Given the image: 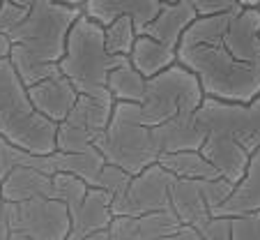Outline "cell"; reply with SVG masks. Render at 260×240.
<instances>
[{
    "instance_id": "41",
    "label": "cell",
    "mask_w": 260,
    "mask_h": 240,
    "mask_svg": "<svg viewBox=\"0 0 260 240\" xmlns=\"http://www.w3.org/2000/svg\"><path fill=\"white\" fill-rule=\"evenodd\" d=\"M159 3H175V0H159Z\"/></svg>"
},
{
    "instance_id": "11",
    "label": "cell",
    "mask_w": 260,
    "mask_h": 240,
    "mask_svg": "<svg viewBox=\"0 0 260 240\" xmlns=\"http://www.w3.org/2000/svg\"><path fill=\"white\" fill-rule=\"evenodd\" d=\"M233 58L249 65H260V10L242 7L233 14L226 33L219 42Z\"/></svg>"
},
{
    "instance_id": "28",
    "label": "cell",
    "mask_w": 260,
    "mask_h": 240,
    "mask_svg": "<svg viewBox=\"0 0 260 240\" xmlns=\"http://www.w3.org/2000/svg\"><path fill=\"white\" fill-rule=\"evenodd\" d=\"M21 95H25V86L21 84L14 65L10 63V58H0V111Z\"/></svg>"
},
{
    "instance_id": "9",
    "label": "cell",
    "mask_w": 260,
    "mask_h": 240,
    "mask_svg": "<svg viewBox=\"0 0 260 240\" xmlns=\"http://www.w3.org/2000/svg\"><path fill=\"white\" fill-rule=\"evenodd\" d=\"M171 182L173 176L161 164H150L138 176H132L127 190L111 201L113 217H143L147 212L171 210Z\"/></svg>"
},
{
    "instance_id": "24",
    "label": "cell",
    "mask_w": 260,
    "mask_h": 240,
    "mask_svg": "<svg viewBox=\"0 0 260 240\" xmlns=\"http://www.w3.org/2000/svg\"><path fill=\"white\" fill-rule=\"evenodd\" d=\"M136 37H138V33L129 16H118V19H113L108 25H104V44H106V51L111 56L129 58Z\"/></svg>"
},
{
    "instance_id": "17",
    "label": "cell",
    "mask_w": 260,
    "mask_h": 240,
    "mask_svg": "<svg viewBox=\"0 0 260 240\" xmlns=\"http://www.w3.org/2000/svg\"><path fill=\"white\" fill-rule=\"evenodd\" d=\"M171 212L177 217L182 226L201 229L212 217L201 190V180H187V178H173L171 182Z\"/></svg>"
},
{
    "instance_id": "18",
    "label": "cell",
    "mask_w": 260,
    "mask_h": 240,
    "mask_svg": "<svg viewBox=\"0 0 260 240\" xmlns=\"http://www.w3.org/2000/svg\"><path fill=\"white\" fill-rule=\"evenodd\" d=\"M246 212H260V148L251 155L244 169V176L233 187L231 196L223 206H219L212 215L216 217H237Z\"/></svg>"
},
{
    "instance_id": "33",
    "label": "cell",
    "mask_w": 260,
    "mask_h": 240,
    "mask_svg": "<svg viewBox=\"0 0 260 240\" xmlns=\"http://www.w3.org/2000/svg\"><path fill=\"white\" fill-rule=\"evenodd\" d=\"M198 16H214V14H231L240 12L242 5L237 0H193Z\"/></svg>"
},
{
    "instance_id": "44",
    "label": "cell",
    "mask_w": 260,
    "mask_h": 240,
    "mask_svg": "<svg viewBox=\"0 0 260 240\" xmlns=\"http://www.w3.org/2000/svg\"><path fill=\"white\" fill-rule=\"evenodd\" d=\"M258 10H260V7H258Z\"/></svg>"
},
{
    "instance_id": "8",
    "label": "cell",
    "mask_w": 260,
    "mask_h": 240,
    "mask_svg": "<svg viewBox=\"0 0 260 240\" xmlns=\"http://www.w3.org/2000/svg\"><path fill=\"white\" fill-rule=\"evenodd\" d=\"M113 97L102 95H79L69 116L58 123L55 132V150L58 152H81L94 146V139L106 129L111 113H113Z\"/></svg>"
},
{
    "instance_id": "43",
    "label": "cell",
    "mask_w": 260,
    "mask_h": 240,
    "mask_svg": "<svg viewBox=\"0 0 260 240\" xmlns=\"http://www.w3.org/2000/svg\"><path fill=\"white\" fill-rule=\"evenodd\" d=\"M0 3H3V0H0Z\"/></svg>"
},
{
    "instance_id": "29",
    "label": "cell",
    "mask_w": 260,
    "mask_h": 240,
    "mask_svg": "<svg viewBox=\"0 0 260 240\" xmlns=\"http://www.w3.org/2000/svg\"><path fill=\"white\" fill-rule=\"evenodd\" d=\"M129 180H132V176H129L127 171H122L120 167H115V164H104L102 173H99L97 178V190L106 192L108 196H111V201H113L115 196H120L124 190H127Z\"/></svg>"
},
{
    "instance_id": "14",
    "label": "cell",
    "mask_w": 260,
    "mask_h": 240,
    "mask_svg": "<svg viewBox=\"0 0 260 240\" xmlns=\"http://www.w3.org/2000/svg\"><path fill=\"white\" fill-rule=\"evenodd\" d=\"M159 7H161L159 0H85L81 12L99 25H108L118 16H129L136 33L141 35L145 25L157 16Z\"/></svg>"
},
{
    "instance_id": "4",
    "label": "cell",
    "mask_w": 260,
    "mask_h": 240,
    "mask_svg": "<svg viewBox=\"0 0 260 240\" xmlns=\"http://www.w3.org/2000/svg\"><path fill=\"white\" fill-rule=\"evenodd\" d=\"M94 148L104 162L115 164L129 176H138L150 164H157L159 152L152 141V127H147L138 104L115 102L106 129L94 139Z\"/></svg>"
},
{
    "instance_id": "23",
    "label": "cell",
    "mask_w": 260,
    "mask_h": 240,
    "mask_svg": "<svg viewBox=\"0 0 260 240\" xmlns=\"http://www.w3.org/2000/svg\"><path fill=\"white\" fill-rule=\"evenodd\" d=\"M147 78L132 67L129 63L111 69L106 76V90L113 97V102H132L141 104L145 97Z\"/></svg>"
},
{
    "instance_id": "31",
    "label": "cell",
    "mask_w": 260,
    "mask_h": 240,
    "mask_svg": "<svg viewBox=\"0 0 260 240\" xmlns=\"http://www.w3.org/2000/svg\"><path fill=\"white\" fill-rule=\"evenodd\" d=\"M233 182L223 180V178H212V180H201V190L203 196H205V203L210 208V212H214L219 206L226 203V199L233 192Z\"/></svg>"
},
{
    "instance_id": "20",
    "label": "cell",
    "mask_w": 260,
    "mask_h": 240,
    "mask_svg": "<svg viewBox=\"0 0 260 240\" xmlns=\"http://www.w3.org/2000/svg\"><path fill=\"white\" fill-rule=\"evenodd\" d=\"M175 63H177V51L157 42V39L147 37V35H138L132 46V54H129V65L136 72H141L145 78L157 76V74H161L164 69H168Z\"/></svg>"
},
{
    "instance_id": "36",
    "label": "cell",
    "mask_w": 260,
    "mask_h": 240,
    "mask_svg": "<svg viewBox=\"0 0 260 240\" xmlns=\"http://www.w3.org/2000/svg\"><path fill=\"white\" fill-rule=\"evenodd\" d=\"M12 233L10 229V217H7V208H5V201L0 203V240H7Z\"/></svg>"
},
{
    "instance_id": "26",
    "label": "cell",
    "mask_w": 260,
    "mask_h": 240,
    "mask_svg": "<svg viewBox=\"0 0 260 240\" xmlns=\"http://www.w3.org/2000/svg\"><path fill=\"white\" fill-rule=\"evenodd\" d=\"M138 233L143 240H161L168 235L180 231V222L171 210H159V212H147L143 217H136Z\"/></svg>"
},
{
    "instance_id": "39",
    "label": "cell",
    "mask_w": 260,
    "mask_h": 240,
    "mask_svg": "<svg viewBox=\"0 0 260 240\" xmlns=\"http://www.w3.org/2000/svg\"><path fill=\"white\" fill-rule=\"evenodd\" d=\"M7 240H30V238H28V235H23V233H19V231H12Z\"/></svg>"
},
{
    "instance_id": "25",
    "label": "cell",
    "mask_w": 260,
    "mask_h": 240,
    "mask_svg": "<svg viewBox=\"0 0 260 240\" xmlns=\"http://www.w3.org/2000/svg\"><path fill=\"white\" fill-rule=\"evenodd\" d=\"M14 167H37V169H44V171L51 173V176L55 173L53 164H51V155L49 157L28 155V152L14 148L12 143H7L5 139L0 137V180H3Z\"/></svg>"
},
{
    "instance_id": "34",
    "label": "cell",
    "mask_w": 260,
    "mask_h": 240,
    "mask_svg": "<svg viewBox=\"0 0 260 240\" xmlns=\"http://www.w3.org/2000/svg\"><path fill=\"white\" fill-rule=\"evenodd\" d=\"M108 238L111 240H143L138 233L136 217H113L108 226Z\"/></svg>"
},
{
    "instance_id": "1",
    "label": "cell",
    "mask_w": 260,
    "mask_h": 240,
    "mask_svg": "<svg viewBox=\"0 0 260 240\" xmlns=\"http://www.w3.org/2000/svg\"><path fill=\"white\" fill-rule=\"evenodd\" d=\"M81 16V7L58 0H28V12L7 37L12 42L10 63L28 88L58 74L67 33Z\"/></svg>"
},
{
    "instance_id": "7",
    "label": "cell",
    "mask_w": 260,
    "mask_h": 240,
    "mask_svg": "<svg viewBox=\"0 0 260 240\" xmlns=\"http://www.w3.org/2000/svg\"><path fill=\"white\" fill-rule=\"evenodd\" d=\"M58 125L42 116L30 104L28 93L21 95L0 111V137L14 148L35 157H49L55 152Z\"/></svg>"
},
{
    "instance_id": "37",
    "label": "cell",
    "mask_w": 260,
    "mask_h": 240,
    "mask_svg": "<svg viewBox=\"0 0 260 240\" xmlns=\"http://www.w3.org/2000/svg\"><path fill=\"white\" fill-rule=\"evenodd\" d=\"M10 51H12V42H10V37L0 33V58H10Z\"/></svg>"
},
{
    "instance_id": "13",
    "label": "cell",
    "mask_w": 260,
    "mask_h": 240,
    "mask_svg": "<svg viewBox=\"0 0 260 240\" xmlns=\"http://www.w3.org/2000/svg\"><path fill=\"white\" fill-rule=\"evenodd\" d=\"M25 93H28L30 104H32L42 116L53 120L55 125L62 123L64 118L69 116L72 106L76 104V99H79V93H76V88L72 86V81H69L67 76H62L60 72L44 78V81H40V84L28 86Z\"/></svg>"
},
{
    "instance_id": "5",
    "label": "cell",
    "mask_w": 260,
    "mask_h": 240,
    "mask_svg": "<svg viewBox=\"0 0 260 240\" xmlns=\"http://www.w3.org/2000/svg\"><path fill=\"white\" fill-rule=\"evenodd\" d=\"M203 99L205 95H203L196 74L175 63L161 74L147 78L145 97L138 106H141L145 125L154 127L182 111H198Z\"/></svg>"
},
{
    "instance_id": "19",
    "label": "cell",
    "mask_w": 260,
    "mask_h": 240,
    "mask_svg": "<svg viewBox=\"0 0 260 240\" xmlns=\"http://www.w3.org/2000/svg\"><path fill=\"white\" fill-rule=\"evenodd\" d=\"M69 217H72V233L69 235H90L97 231H106L113 222L111 196L97 187H90L81 206L74 212H69Z\"/></svg>"
},
{
    "instance_id": "40",
    "label": "cell",
    "mask_w": 260,
    "mask_h": 240,
    "mask_svg": "<svg viewBox=\"0 0 260 240\" xmlns=\"http://www.w3.org/2000/svg\"><path fill=\"white\" fill-rule=\"evenodd\" d=\"M58 3H64V5H74V7H81L85 0H58Z\"/></svg>"
},
{
    "instance_id": "30",
    "label": "cell",
    "mask_w": 260,
    "mask_h": 240,
    "mask_svg": "<svg viewBox=\"0 0 260 240\" xmlns=\"http://www.w3.org/2000/svg\"><path fill=\"white\" fill-rule=\"evenodd\" d=\"M231 240H260V212L231 217Z\"/></svg>"
},
{
    "instance_id": "27",
    "label": "cell",
    "mask_w": 260,
    "mask_h": 240,
    "mask_svg": "<svg viewBox=\"0 0 260 240\" xmlns=\"http://www.w3.org/2000/svg\"><path fill=\"white\" fill-rule=\"evenodd\" d=\"M51 182H53V199L64 203L69 212H74L81 206V201L85 199V194H88V190H90L81 178L69 176V173H60V171L53 173Z\"/></svg>"
},
{
    "instance_id": "2",
    "label": "cell",
    "mask_w": 260,
    "mask_h": 240,
    "mask_svg": "<svg viewBox=\"0 0 260 240\" xmlns=\"http://www.w3.org/2000/svg\"><path fill=\"white\" fill-rule=\"evenodd\" d=\"M177 63L196 74L210 99L246 104L260 95V65L233 58L221 44L177 46Z\"/></svg>"
},
{
    "instance_id": "21",
    "label": "cell",
    "mask_w": 260,
    "mask_h": 240,
    "mask_svg": "<svg viewBox=\"0 0 260 240\" xmlns=\"http://www.w3.org/2000/svg\"><path fill=\"white\" fill-rule=\"evenodd\" d=\"M51 164H53L55 173H69V176H76L85 182L88 187L97 185V178L104 169V157L97 148H88V150L81 152H58L55 150L51 155Z\"/></svg>"
},
{
    "instance_id": "38",
    "label": "cell",
    "mask_w": 260,
    "mask_h": 240,
    "mask_svg": "<svg viewBox=\"0 0 260 240\" xmlns=\"http://www.w3.org/2000/svg\"><path fill=\"white\" fill-rule=\"evenodd\" d=\"M242 7H260V0H237Z\"/></svg>"
},
{
    "instance_id": "32",
    "label": "cell",
    "mask_w": 260,
    "mask_h": 240,
    "mask_svg": "<svg viewBox=\"0 0 260 240\" xmlns=\"http://www.w3.org/2000/svg\"><path fill=\"white\" fill-rule=\"evenodd\" d=\"M203 240H231V217L212 215L201 229H196Z\"/></svg>"
},
{
    "instance_id": "15",
    "label": "cell",
    "mask_w": 260,
    "mask_h": 240,
    "mask_svg": "<svg viewBox=\"0 0 260 240\" xmlns=\"http://www.w3.org/2000/svg\"><path fill=\"white\" fill-rule=\"evenodd\" d=\"M196 19H198V14H196V7H193V0L161 3L157 16L145 25V30L141 35H147V37L157 39V42H161V44L177 51V44H180L184 30Z\"/></svg>"
},
{
    "instance_id": "22",
    "label": "cell",
    "mask_w": 260,
    "mask_h": 240,
    "mask_svg": "<svg viewBox=\"0 0 260 240\" xmlns=\"http://www.w3.org/2000/svg\"><path fill=\"white\" fill-rule=\"evenodd\" d=\"M157 162L173 178H187V180H212V178H221L216 173V169L198 150H182V152L159 155Z\"/></svg>"
},
{
    "instance_id": "3",
    "label": "cell",
    "mask_w": 260,
    "mask_h": 240,
    "mask_svg": "<svg viewBox=\"0 0 260 240\" xmlns=\"http://www.w3.org/2000/svg\"><path fill=\"white\" fill-rule=\"evenodd\" d=\"M129 63V58L111 56L104 44V25L81 12L67 33L64 54L58 60V72L72 81L79 95H108L106 76L111 69Z\"/></svg>"
},
{
    "instance_id": "12",
    "label": "cell",
    "mask_w": 260,
    "mask_h": 240,
    "mask_svg": "<svg viewBox=\"0 0 260 240\" xmlns=\"http://www.w3.org/2000/svg\"><path fill=\"white\" fill-rule=\"evenodd\" d=\"M205 129L198 123L196 111H182L152 127V141L159 155L182 150H201L205 141Z\"/></svg>"
},
{
    "instance_id": "35",
    "label": "cell",
    "mask_w": 260,
    "mask_h": 240,
    "mask_svg": "<svg viewBox=\"0 0 260 240\" xmlns=\"http://www.w3.org/2000/svg\"><path fill=\"white\" fill-rule=\"evenodd\" d=\"M161 240H203V238L196 229H191V226H180L177 233L168 235V238H161Z\"/></svg>"
},
{
    "instance_id": "6",
    "label": "cell",
    "mask_w": 260,
    "mask_h": 240,
    "mask_svg": "<svg viewBox=\"0 0 260 240\" xmlns=\"http://www.w3.org/2000/svg\"><path fill=\"white\" fill-rule=\"evenodd\" d=\"M207 137H216L253 155L260 148V95L251 102H219L205 97L196 111Z\"/></svg>"
},
{
    "instance_id": "16",
    "label": "cell",
    "mask_w": 260,
    "mask_h": 240,
    "mask_svg": "<svg viewBox=\"0 0 260 240\" xmlns=\"http://www.w3.org/2000/svg\"><path fill=\"white\" fill-rule=\"evenodd\" d=\"M51 173L37 167H14L0 180V192L5 203H23L32 199H53Z\"/></svg>"
},
{
    "instance_id": "10",
    "label": "cell",
    "mask_w": 260,
    "mask_h": 240,
    "mask_svg": "<svg viewBox=\"0 0 260 240\" xmlns=\"http://www.w3.org/2000/svg\"><path fill=\"white\" fill-rule=\"evenodd\" d=\"M10 229L30 240H67L72 233V217L64 203L55 199H32L23 203H5Z\"/></svg>"
},
{
    "instance_id": "42",
    "label": "cell",
    "mask_w": 260,
    "mask_h": 240,
    "mask_svg": "<svg viewBox=\"0 0 260 240\" xmlns=\"http://www.w3.org/2000/svg\"><path fill=\"white\" fill-rule=\"evenodd\" d=\"M0 203H3V192H0Z\"/></svg>"
}]
</instances>
